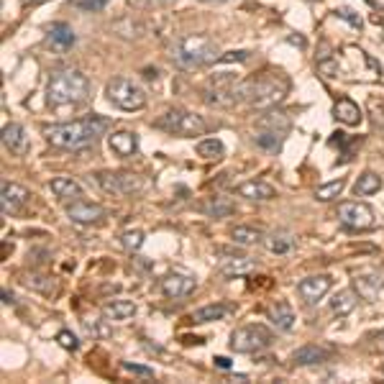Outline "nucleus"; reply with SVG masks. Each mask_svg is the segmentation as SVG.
Here are the masks:
<instances>
[{
	"label": "nucleus",
	"instance_id": "nucleus-1",
	"mask_svg": "<svg viewBox=\"0 0 384 384\" xmlns=\"http://www.w3.org/2000/svg\"><path fill=\"white\" fill-rule=\"evenodd\" d=\"M110 128L108 118H100V115H88V118H80V121H72V123H57V126H44L41 134L47 136V141L52 146H59V149H85L103 136L105 131Z\"/></svg>",
	"mask_w": 384,
	"mask_h": 384
},
{
	"label": "nucleus",
	"instance_id": "nucleus-2",
	"mask_svg": "<svg viewBox=\"0 0 384 384\" xmlns=\"http://www.w3.org/2000/svg\"><path fill=\"white\" fill-rule=\"evenodd\" d=\"M287 90H290V82L282 74H259V77L238 82L236 98L238 103H249L256 108H272L279 100H284Z\"/></svg>",
	"mask_w": 384,
	"mask_h": 384
},
{
	"label": "nucleus",
	"instance_id": "nucleus-3",
	"mask_svg": "<svg viewBox=\"0 0 384 384\" xmlns=\"http://www.w3.org/2000/svg\"><path fill=\"white\" fill-rule=\"evenodd\" d=\"M90 98V80L77 69H59L49 77L47 85V103L49 105H74L85 103Z\"/></svg>",
	"mask_w": 384,
	"mask_h": 384
},
{
	"label": "nucleus",
	"instance_id": "nucleus-4",
	"mask_svg": "<svg viewBox=\"0 0 384 384\" xmlns=\"http://www.w3.org/2000/svg\"><path fill=\"white\" fill-rule=\"evenodd\" d=\"M172 59H175L177 67H182V69L205 67V64L218 59V44L210 39V36H202V34L185 36V39L177 41L175 49H172Z\"/></svg>",
	"mask_w": 384,
	"mask_h": 384
},
{
	"label": "nucleus",
	"instance_id": "nucleus-5",
	"mask_svg": "<svg viewBox=\"0 0 384 384\" xmlns=\"http://www.w3.org/2000/svg\"><path fill=\"white\" fill-rule=\"evenodd\" d=\"M156 128H162L172 136H185V139H192V136H205L208 134V121L197 113H190V110L175 108L167 110L162 118L154 121Z\"/></svg>",
	"mask_w": 384,
	"mask_h": 384
},
{
	"label": "nucleus",
	"instance_id": "nucleus-6",
	"mask_svg": "<svg viewBox=\"0 0 384 384\" xmlns=\"http://www.w3.org/2000/svg\"><path fill=\"white\" fill-rule=\"evenodd\" d=\"M105 95H108V100L113 105H118L121 110H128V113L146 108V93H144V88L136 85L134 80H128V77L110 80L108 88H105Z\"/></svg>",
	"mask_w": 384,
	"mask_h": 384
},
{
	"label": "nucleus",
	"instance_id": "nucleus-7",
	"mask_svg": "<svg viewBox=\"0 0 384 384\" xmlns=\"http://www.w3.org/2000/svg\"><path fill=\"white\" fill-rule=\"evenodd\" d=\"M272 344V333L264 325H243V328L233 330L231 336V349L236 354H256V351L267 349Z\"/></svg>",
	"mask_w": 384,
	"mask_h": 384
},
{
	"label": "nucleus",
	"instance_id": "nucleus-8",
	"mask_svg": "<svg viewBox=\"0 0 384 384\" xmlns=\"http://www.w3.org/2000/svg\"><path fill=\"white\" fill-rule=\"evenodd\" d=\"M95 180L105 192H113V195H139L146 187L141 177L131 172H98Z\"/></svg>",
	"mask_w": 384,
	"mask_h": 384
},
{
	"label": "nucleus",
	"instance_id": "nucleus-9",
	"mask_svg": "<svg viewBox=\"0 0 384 384\" xmlns=\"http://www.w3.org/2000/svg\"><path fill=\"white\" fill-rule=\"evenodd\" d=\"M336 218L341 221V226L351 231H366L374 226V210L366 205V202L359 200H346L338 205Z\"/></svg>",
	"mask_w": 384,
	"mask_h": 384
},
{
	"label": "nucleus",
	"instance_id": "nucleus-10",
	"mask_svg": "<svg viewBox=\"0 0 384 384\" xmlns=\"http://www.w3.org/2000/svg\"><path fill=\"white\" fill-rule=\"evenodd\" d=\"M236 85L238 82L233 77H216V80L210 82L208 88H205V103L208 105H216V108H231V105H236L238 98H236Z\"/></svg>",
	"mask_w": 384,
	"mask_h": 384
},
{
	"label": "nucleus",
	"instance_id": "nucleus-11",
	"mask_svg": "<svg viewBox=\"0 0 384 384\" xmlns=\"http://www.w3.org/2000/svg\"><path fill=\"white\" fill-rule=\"evenodd\" d=\"M28 200H31V192H28L26 187H21V185L16 182H8V180L0 182V208H3L6 216L18 213Z\"/></svg>",
	"mask_w": 384,
	"mask_h": 384
},
{
	"label": "nucleus",
	"instance_id": "nucleus-12",
	"mask_svg": "<svg viewBox=\"0 0 384 384\" xmlns=\"http://www.w3.org/2000/svg\"><path fill=\"white\" fill-rule=\"evenodd\" d=\"M330 284H333V279H330L328 274L305 277L303 282L297 284V292H300V297H303L308 305H315L318 300H323V297L328 295Z\"/></svg>",
	"mask_w": 384,
	"mask_h": 384
},
{
	"label": "nucleus",
	"instance_id": "nucleus-13",
	"mask_svg": "<svg viewBox=\"0 0 384 384\" xmlns=\"http://www.w3.org/2000/svg\"><path fill=\"white\" fill-rule=\"evenodd\" d=\"M67 216L69 221L88 226V223H98L100 218H105V208H103V205H95V202L72 200V205L67 208Z\"/></svg>",
	"mask_w": 384,
	"mask_h": 384
},
{
	"label": "nucleus",
	"instance_id": "nucleus-14",
	"mask_svg": "<svg viewBox=\"0 0 384 384\" xmlns=\"http://www.w3.org/2000/svg\"><path fill=\"white\" fill-rule=\"evenodd\" d=\"M162 290L167 297H172V300H180V297H187L195 292V279L187 274H167L162 279Z\"/></svg>",
	"mask_w": 384,
	"mask_h": 384
},
{
	"label": "nucleus",
	"instance_id": "nucleus-15",
	"mask_svg": "<svg viewBox=\"0 0 384 384\" xmlns=\"http://www.w3.org/2000/svg\"><path fill=\"white\" fill-rule=\"evenodd\" d=\"M3 146L16 156H23L28 151V136H26V128L21 126V123H8L3 128Z\"/></svg>",
	"mask_w": 384,
	"mask_h": 384
},
{
	"label": "nucleus",
	"instance_id": "nucleus-16",
	"mask_svg": "<svg viewBox=\"0 0 384 384\" xmlns=\"http://www.w3.org/2000/svg\"><path fill=\"white\" fill-rule=\"evenodd\" d=\"M108 146L113 154L128 159V156H134L139 151V136L131 134V131H118V134H113L108 139Z\"/></svg>",
	"mask_w": 384,
	"mask_h": 384
},
{
	"label": "nucleus",
	"instance_id": "nucleus-17",
	"mask_svg": "<svg viewBox=\"0 0 384 384\" xmlns=\"http://www.w3.org/2000/svg\"><path fill=\"white\" fill-rule=\"evenodd\" d=\"M254 269H256V264L251 262L249 256H226V259H221V274L228 277V279L246 277Z\"/></svg>",
	"mask_w": 384,
	"mask_h": 384
},
{
	"label": "nucleus",
	"instance_id": "nucleus-18",
	"mask_svg": "<svg viewBox=\"0 0 384 384\" xmlns=\"http://www.w3.org/2000/svg\"><path fill=\"white\" fill-rule=\"evenodd\" d=\"M236 195L246 197V200H274L277 190L269 182H262V180H249L236 187Z\"/></svg>",
	"mask_w": 384,
	"mask_h": 384
},
{
	"label": "nucleus",
	"instance_id": "nucleus-19",
	"mask_svg": "<svg viewBox=\"0 0 384 384\" xmlns=\"http://www.w3.org/2000/svg\"><path fill=\"white\" fill-rule=\"evenodd\" d=\"M103 315L113 320V323H128L136 315V303L131 300H110L103 305Z\"/></svg>",
	"mask_w": 384,
	"mask_h": 384
},
{
	"label": "nucleus",
	"instance_id": "nucleus-20",
	"mask_svg": "<svg viewBox=\"0 0 384 384\" xmlns=\"http://www.w3.org/2000/svg\"><path fill=\"white\" fill-rule=\"evenodd\" d=\"M359 300H361V295L356 292V287L354 290H341L333 300H330V313L338 318L349 315V313H354V308L359 305Z\"/></svg>",
	"mask_w": 384,
	"mask_h": 384
},
{
	"label": "nucleus",
	"instance_id": "nucleus-21",
	"mask_svg": "<svg viewBox=\"0 0 384 384\" xmlns=\"http://www.w3.org/2000/svg\"><path fill=\"white\" fill-rule=\"evenodd\" d=\"M49 190H52L59 200H80L82 197L80 182H74L72 177H54V180L49 182Z\"/></svg>",
	"mask_w": 384,
	"mask_h": 384
},
{
	"label": "nucleus",
	"instance_id": "nucleus-22",
	"mask_svg": "<svg viewBox=\"0 0 384 384\" xmlns=\"http://www.w3.org/2000/svg\"><path fill=\"white\" fill-rule=\"evenodd\" d=\"M267 318H269L277 330H292V325H295V313H292V308L287 303H274L267 310Z\"/></svg>",
	"mask_w": 384,
	"mask_h": 384
},
{
	"label": "nucleus",
	"instance_id": "nucleus-23",
	"mask_svg": "<svg viewBox=\"0 0 384 384\" xmlns=\"http://www.w3.org/2000/svg\"><path fill=\"white\" fill-rule=\"evenodd\" d=\"M330 356V351L323 346H300V349L292 354V361L300 366H310V364H320Z\"/></svg>",
	"mask_w": 384,
	"mask_h": 384
},
{
	"label": "nucleus",
	"instance_id": "nucleus-24",
	"mask_svg": "<svg viewBox=\"0 0 384 384\" xmlns=\"http://www.w3.org/2000/svg\"><path fill=\"white\" fill-rule=\"evenodd\" d=\"M333 115H336V121H341L344 126H359V123H361V110H359V105L346 100V98L333 105Z\"/></svg>",
	"mask_w": 384,
	"mask_h": 384
},
{
	"label": "nucleus",
	"instance_id": "nucleus-25",
	"mask_svg": "<svg viewBox=\"0 0 384 384\" xmlns=\"http://www.w3.org/2000/svg\"><path fill=\"white\" fill-rule=\"evenodd\" d=\"M49 41H52V47L57 49H69L74 47V31L72 26H67V23H54V26L49 28Z\"/></svg>",
	"mask_w": 384,
	"mask_h": 384
},
{
	"label": "nucleus",
	"instance_id": "nucleus-26",
	"mask_svg": "<svg viewBox=\"0 0 384 384\" xmlns=\"http://www.w3.org/2000/svg\"><path fill=\"white\" fill-rule=\"evenodd\" d=\"M382 284H384V279L377 274L356 277V279H354V287H356V292L364 297V300H374V297L379 295V290H382Z\"/></svg>",
	"mask_w": 384,
	"mask_h": 384
},
{
	"label": "nucleus",
	"instance_id": "nucleus-27",
	"mask_svg": "<svg viewBox=\"0 0 384 384\" xmlns=\"http://www.w3.org/2000/svg\"><path fill=\"white\" fill-rule=\"evenodd\" d=\"M256 146L267 149V151H272V154H277L279 149H282V141H284V134H279V131H269V128H259V134L254 136Z\"/></svg>",
	"mask_w": 384,
	"mask_h": 384
},
{
	"label": "nucleus",
	"instance_id": "nucleus-28",
	"mask_svg": "<svg viewBox=\"0 0 384 384\" xmlns=\"http://www.w3.org/2000/svg\"><path fill=\"white\" fill-rule=\"evenodd\" d=\"M379 190H382V177H379L377 172H364V175L356 180V185H354V192H356V195H377Z\"/></svg>",
	"mask_w": 384,
	"mask_h": 384
},
{
	"label": "nucleus",
	"instance_id": "nucleus-29",
	"mask_svg": "<svg viewBox=\"0 0 384 384\" xmlns=\"http://www.w3.org/2000/svg\"><path fill=\"white\" fill-rule=\"evenodd\" d=\"M231 238L238 243V246H254L264 238V233L254 226H236V228H231Z\"/></svg>",
	"mask_w": 384,
	"mask_h": 384
},
{
	"label": "nucleus",
	"instance_id": "nucleus-30",
	"mask_svg": "<svg viewBox=\"0 0 384 384\" xmlns=\"http://www.w3.org/2000/svg\"><path fill=\"white\" fill-rule=\"evenodd\" d=\"M259 128H269V131H279V134H287L290 131V118L287 113H279V110H269L267 115L259 118Z\"/></svg>",
	"mask_w": 384,
	"mask_h": 384
},
{
	"label": "nucleus",
	"instance_id": "nucleus-31",
	"mask_svg": "<svg viewBox=\"0 0 384 384\" xmlns=\"http://www.w3.org/2000/svg\"><path fill=\"white\" fill-rule=\"evenodd\" d=\"M202 210H205L210 218H226L236 208H233V202H231L228 197H210V200L202 205Z\"/></svg>",
	"mask_w": 384,
	"mask_h": 384
},
{
	"label": "nucleus",
	"instance_id": "nucleus-32",
	"mask_svg": "<svg viewBox=\"0 0 384 384\" xmlns=\"http://www.w3.org/2000/svg\"><path fill=\"white\" fill-rule=\"evenodd\" d=\"M226 315H228L226 305H205V308L192 313V320L195 323H213V320H223Z\"/></svg>",
	"mask_w": 384,
	"mask_h": 384
},
{
	"label": "nucleus",
	"instance_id": "nucleus-33",
	"mask_svg": "<svg viewBox=\"0 0 384 384\" xmlns=\"http://www.w3.org/2000/svg\"><path fill=\"white\" fill-rule=\"evenodd\" d=\"M264 241H267V249H269L272 254H287V251L295 249V238H292L290 233H269Z\"/></svg>",
	"mask_w": 384,
	"mask_h": 384
},
{
	"label": "nucleus",
	"instance_id": "nucleus-34",
	"mask_svg": "<svg viewBox=\"0 0 384 384\" xmlns=\"http://www.w3.org/2000/svg\"><path fill=\"white\" fill-rule=\"evenodd\" d=\"M223 141H218V139H202L200 144H197V156H202V159H221L223 156Z\"/></svg>",
	"mask_w": 384,
	"mask_h": 384
},
{
	"label": "nucleus",
	"instance_id": "nucleus-35",
	"mask_svg": "<svg viewBox=\"0 0 384 384\" xmlns=\"http://www.w3.org/2000/svg\"><path fill=\"white\" fill-rule=\"evenodd\" d=\"M344 187H346V180H333V182H328V185H320V187L315 190V197L318 200L328 202V200H333V197L341 195Z\"/></svg>",
	"mask_w": 384,
	"mask_h": 384
},
{
	"label": "nucleus",
	"instance_id": "nucleus-36",
	"mask_svg": "<svg viewBox=\"0 0 384 384\" xmlns=\"http://www.w3.org/2000/svg\"><path fill=\"white\" fill-rule=\"evenodd\" d=\"M121 243H123V249L139 251L144 246V231H126L121 236Z\"/></svg>",
	"mask_w": 384,
	"mask_h": 384
},
{
	"label": "nucleus",
	"instance_id": "nucleus-37",
	"mask_svg": "<svg viewBox=\"0 0 384 384\" xmlns=\"http://www.w3.org/2000/svg\"><path fill=\"white\" fill-rule=\"evenodd\" d=\"M57 341H59L62 349H67V351H77V346H80L77 336L69 333V330H59V333H57Z\"/></svg>",
	"mask_w": 384,
	"mask_h": 384
},
{
	"label": "nucleus",
	"instance_id": "nucleus-38",
	"mask_svg": "<svg viewBox=\"0 0 384 384\" xmlns=\"http://www.w3.org/2000/svg\"><path fill=\"white\" fill-rule=\"evenodd\" d=\"M74 6L80 11H88V13H98V11L108 6V0H74Z\"/></svg>",
	"mask_w": 384,
	"mask_h": 384
},
{
	"label": "nucleus",
	"instance_id": "nucleus-39",
	"mask_svg": "<svg viewBox=\"0 0 384 384\" xmlns=\"http://www.w3.org/2000/svg\"><path fill=\"white\" fill-rule=\"evenodd\" d=\"M123 369L136 374V377H144V379L154 377V369H149V366H141V364H131V361H123Z\"/></svg>",
	"mask_w": 384,
	"mask_h": 384
},
{
	"label": "nucleus",
	"instance_id": "nucleus-40",
	"mask_svg": "<svg viewBox=\"0 0 384 384\" xmlns=\"http://www.w3.org/2000/svg\"><path fill=\"white\" fill-rule=\"evenodd\" d=\"M213 361H216L218 369H231V361H228V359H226V356H216V359H213Z\"/></svg>",
	"mask_w": 384,
	"mask_h": 384
},
{
	"label": "nucleus",
	"instance_id": "nucleus-41",
	"mask_svg": "<svg viewBox=\"0 0 384 384\" xmlns=\"http://www.w3.org/2000/svg\"><path fill=\"white\" fill-rule=\"evenodd\" d=\"M374 344H377V349H379V351H384V330L379 333L377 338H374Z\"/></svg>",
	"mask_w": 384,
	"mask_h": 384
},
{
	"label": "nucleus",
	"instance_id": "nucleus-42",
	"mask_svg": "<svg viewBox=\"0 0 384 384\" xmlns=\"http://www.w3.org/2000/svg\"><path fill=\"white\" fill-rule=\"evenodd\" d=\"M21 3H23V6H39V3H44V0H21Z\"/></svg>",
	"mask_w": 384,
	"mask_h": 384
},
{
	"label": "nucleus",
	"instance_id": "nucleus-43",
	"mask_svg": "<svg viewBox=\"0 0 384 384\" xmlns=\"http://www.w3.org/2000/svg\"><path fill=\"white\" fill-rule=\"evenodd\" d=\"M382 374H384V366H382Z\"/></svg>",
	"mask_w": 384,
	"mask_h": 384
}]
</instances>
